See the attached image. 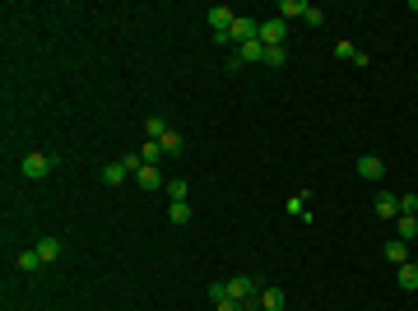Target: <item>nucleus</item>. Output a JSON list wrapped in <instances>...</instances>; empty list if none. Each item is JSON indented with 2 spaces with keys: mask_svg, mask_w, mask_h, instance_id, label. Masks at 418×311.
I'll list each match as a JSON object with an SVG mask.
<instances>
[{
  "mask_svg": "<svg viewBox=\"0 0 418 311\" xmlns=\"http://www.w3.org/2000/svg\"><path fill=\"white\" fill-rule=\"evenodd\" d=\"M261 42H265V47H284V42H288V24H284V19H275V14L261 19Z\"/></svg>",
  "mask_w": 418,
  "mask_h": 311,
  "instance_id": "3",
  "label": "nucleus"
},
{
  "mask_svg": "<svg viewBox=\"0 0 418 311\" xmlns=\"http://www.w3.org/2000/svg\"><path fill=\"white\" fill-rule=\"evenodd\" d=\"M214 311H251V307H247V302H233V298H228V302H214Z\"/></svg>",
  "mask_w": 418,
  "mask_h": 311,
  "instance_id": "26",
  "label": "nucleus"
},
{
  "mask_svg": "<svg viewBox=\"0 0 418 311\" xmlns=\"http://www.w3.org/2000/svg\"><path fill=\"white\" fill-rule=\"evenodd\" d=\"M135 186H140V191H163L168 182H163V172H158V168H149V163H144V168L135 172Z\"/></svg>",
  "mask_w": 418,
  "mask_h": 311,
  "instance_id": "9",
  "label": "nucleus"
},
{
  "mask_svg": "<svg viewBox=\"0 0 418 311\" xmlns=\"http://www.w3.org/2000/svg\"><path fill=\"white\" fill-rule=\"evenodd\" d=\"M284 209L293 214V219H302V214H307V195H302V191H298V195H288V205H284ZM307 219H312V214H307Z\"/></svg>",
  "mask_w": 418,
  "mask_h": 311,
  "instance_id": "19",
  "label": "nucleus"
},
{
  "mask_svg": "<svg viewBox=\"0 0 418 311\" xmlns=\"http://www.w3.org/2000/svg\"><path fill=\"white\" fill-rule=\"evenodd\" d=\"M284 61H288V52H284V47H265V65H270V70H279Z\"/></svg>",
  "mask_w": 418,
  "mask_h": 311,
  "instance_id": "23",
  "label": "nucleus"
},
{
  "mask_svg": "<svg viewBox=\"0 0 418 311\" xmlns=\"http://www.w3.org/2000/svg\"><path fill=\"white\" fill-rule=\"evenodd\" d=\"M353 168H358V177H363V182H381V177H386V163H381L377 154H363Z\"/></svg>",
  "mask_w": 418,
  "mask_h": 311,
  "instance_id": "4",
  "label": "nucleus"
},
{
  "mask_svg": "<svg viewBox=\"0 0 418 311\" xmlns=\"http://www.w3.org/2000/svg\"><path fill=\"white\" fill-rule=\"evenodd\" d=\"M256 307H261V311H288V293H284V288H261Z\"/></svg>",
  "mask_w": 418,
  "mask_h": 311,
  "instance_id": "6",
  "label": "nucleus"
},
{
  "mask_svg": "<svg viewBox=\"0 0 418 311\" xmlns=\"http://www.w3.org/2000/svg\"><path fill=\"white\" fill-rule=\"evenodd\" d=\"M302 19H307L312 28H321V24H326V10H316V5H307V10H302Z\"/></svg>",
  "mask_w": 418,
  "mask_h": 311,
  "instance_id": "24",
  "label": "nucleus"
},
{
  "mask_svg": "<svg viewBox=\"0 0 418 311\" xmlns=\"http://www.w3.org/2000/svg\"><path fill=\"white\" fill-rule=\"evenodd\" d=\"M19 270H24V274H38V270H42L38 247H33V251H19Z\"/></svg>",
  "mask_w": 418,
  "mask_h": 311,
  "instance_id": "17",
  "label": "nucleus"
},
{
  "mask_svg": "<svg viewBox=\"0 0 418 311\" xmlns=\"http://www.w3.org/2000/svg\"><path fill=\"white\" fill-rule=\"evenodd\" d=\"M19 172H24L28 182H42V177H52V172H56V158L52 154H24Z\"/></svg>",
  "mask_w": 418,
  "mask_h": 311,
  "instance_id": "2",
  "label": "nucleus"
},
{
  "mask_svg": "<svg viewBox=\"0 0 418 311\" xmlns=\"http://www.w3.org/2000/svg\"><path fill=\"white\" fill-rule=\"evenodd\" d=\"M205 19H209V28H214V33H228V28L237 24V14L228 10V5H209V10H205Z\"/></svg>",
  "mask_w": 418,
  "mask_h": 311,
  "instance_id": "5",
  "label": "nucleus"
},
{
  "mask_svg": "<svg viewBox=\"0 0 418 311\" xmlns=\"http://www.w3.org/2000/svg\"><path fill=\"white\" fill-rule=\"evenodd\" d=\"M158 149H163V158H177V154H182V149H186V140H182V135H177V130L168 126V135L158 140Z\"/></svg>",
  "mask_w": 418,
  "mask_h": 311,
  "instance_id": "12",
  "label": "nucleus"
},
{
  "mask_svg": "<svg viewBox=\"0 0 418 311\" xmlns=\"http://www.w3.org/2000/svg\"><path fill=\"white\" fill-rule=\"evenodd\" d=\"M168 219H172V223H191V205H186V200H172Z\"/></svg>",
  "mask_w": 418,
  "mask_h": 311,
  "instance_id": "21",
  "label": "nucleus"
},
{
  "mask_svg": "<svg viewBox=\"0 0 418 311\" xmlns=\"http://www.w3.org/2000/svg\"><path fill=\"white\" fill-rule=\"evenodd\" d=\"M386 260H391V265H405V260H409V242H405V237H391V242H386Z\"/></svg>",
  "mask_w": 418,
  "mask_h": 311,
  "instance_id": "13",
  "label": "nucleus"
},
{
  "mask_svg": "<svg viewBox=\"0 0 418 311\" xmlns=\"http://www.w3.org/2000/svg\"><path fill=\"white\" fill-rule=\"evenodd\" d=\"M140 163H149V168H158V163H163V149H158V144L149 140V144L140 149Z\"/></svg>",
  "mask_w": 418,
  "mask_h": 311,
  "instance_id": "20",
  "label": "nucleus"
},
{
  "mask_svg": "<svg viewBox=\"0 0 418 311\" xmlns=\"http://www.w3.org/2000/svg\"><path fill=\"white\" fill-rule=\"evenodd\" d=\"M395 233L405 237V242H414L418 237V214H400V219H395Z\"/></svg>",
  "mask_w": 418,
  "mask_h": 311,
  "instance_id": "15",
  "label": "nucleus"
},
{
  "mask_svg": "<svg viewBox=\"0 0 418 311\" xmlns=\"http://www.w3.org/2000/svg\"><path fill=\"white\" fill-rule=\"evenodd\" d=\"M400 288H405V293L418 288V260H405V265H400Z\"/></svg>",
  "mask_w": 418,
  "mask_h": 311,
  "instance_id": "16",
  "label": "nucleus"
},
{
  "mask_svg": "<svg viewBox=\"0 0 418 311\" xmlns=\"http://www.w3.org/2000/svg\"><path fill=\"white\" fill-rule=\"evenodd\" d=\"M302 10H307L302 0H279V5H275V19H284V24H288V19H302Z\"/></svg>",
  "mask_w": 418,
  "mask_h": 311,
  "instance_id": "14",
  "label": "nucleus"
},
{
  "mask_svg": "<svg viewBox=\"0 0 418 311\" xmlns=\"http://www.w3.org/2000/svg\"><path fill=\"white\" fill-rule=\"evenodd\" d=\"M38 256H42V265H56V260L66 256V242H61V237H42V242H38Z\"/></svg>",
  "mask_w": 418,
  "mask_h": 311,
  "instance_id": "8",
  "label": "nucleus"
},
{
  "mask_svg": "<svg viewBox=\"0 0 418 311\" xmlns=\"http://www.w3.org/2000/svg\"><path fill=\"white\" fill-rule=\"evenodd\" d=\"M400 214H418V195H400Z\"/></svg>",
  "mask_w": 418,
  "mask_h": 311,
  "instance_id": "25",
  "label": "nucleus"
},
{
  "mask_svg": "<svg viewBox=\"0 0 418 311\" xmlns=\"http://www.w3.org/2000/svg\"><path fill=\"white\" fill-rule=\"evenodd\" d=\"M237 61H242V65H251V61H265V42H261V38L242 42V47H237Z\"/></svg>",
  "mask_w": 418,
  "mask_h": 311,
  "instance_id": "10",
  "label": "nucleus"
},
{
  "mask_svg": "<svg viewBox=\"0 0 418 311\" xmlns=\"http://www.w3.org/2000/svg\"><path fill=\"white\" fill-rule=\"evenodd\" d=\"M163 191H168V200H186V195H191V186H186L182 177H172V182L163 186Z\"/></svg>",
  "mask_w": 418,
  "mask_h": 311,
  "instance_id": "22",
  "label": "nucleus"
},
{
  "mask_svg": "<svg viewBox=\"0 0 418 311\" xmlns=\"http://www.w3.org/2000/svg\"><path fill=\"white\" fill-rule=\"evenodd\" d=\"M223 288H228L233 302H247V307H256V298H261V279L256 274H233V279H223Z\"/></svg>",
  "mask_w": 418,
  "mask_h": 311,
  "instance_id": "1",
  "label": "nucleus"
},
{
  "mask_svg": "<svg viewBox=\"0 0 418 311\" xmlns=\"http://www.w3.org/2000/svg\"><path fill=\"white\" fill-rule=\"evenodd\" d=\"M144 135H149V140H163V135H168V121H163V117H149V121H144Z\"/></svg>",
  "mask_w": 418,
  "mask_h": 311,
  "instance_id": "18",
  "label": "nucleus"
},
{
  "mask_svg": "<svg viewBox=\"0 0 418 311\" xmlns=\"http://www.w3.org/2000/svg\"><path fill=\"white\" fill-rule=\"evenodd\" d=\"M335 56H340V61H353V65H367V52H358V47H353L349 38L335 42Z\"/></svg>",
  "mask_w": 418,
  "mask_h": 311,
  "instance_id": "11",
  "label": "nucleus"
},
{
  "mask_svg": "<svg viewBox=\"0 0 418 311\" xmlns=\"http://www.w3.org/2000/svg\"><path fill=\"white\" fill-rule=\"evenodd\" d=\"M372 209H377V219H400V195H391V191H377Z\"/></svg>",
  "mask_w": 418,
  "mask_h": 311,
  "instance_id": "7",
  "label": "nucleus"
}]
</instances>
